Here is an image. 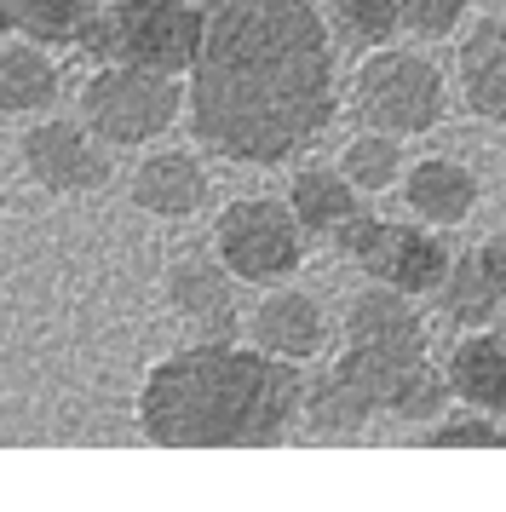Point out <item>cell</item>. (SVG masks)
<instances>
[{
	"instance_id": "obj_7",
	"label": "cell",
	"mask_w": 506,
	"mask_h": 512,
	"mask_svg": "<svg viewBox=\"0 0 506 512\" xmlns=\"http://www.w3.org/2000/svg\"><path fill=\"white\" fill-rule=\"evenodd\" d=\"M18 167L46 196H98L115 179V150L81 116H35L18 133Z\"/></svg>"
},
{
	"instance_id": "obj_15",
	"label": "cell",
	"mask_w": 506,
	"mask_h": 512,
	"mask_svg": "<svg viewBox=\"0 0 506 512\" xmlns=\"http://www.w3.org/2000/svg\"><path fill=\"white\" fill-rule=\"evenodd\" d=\"M443 374H449L455 403L506 420V334H501V323L460 328V340L443 351Z\"/></svg>"
},
{
	"instance_id": "obj_10",
	"label": "cell",
	"mask_w": 506,
	"mask_h": 512,
	"mask_svg": "<svg viewBox=\"0 0 506 512\" xmlns=\"http://www.w3.org/2000/svg\"><path fill=\"white\" fill-rule=\"evenodd\" d=\"M449 259H455V248H449L443 231L420 225V219H386L357 271H363L368 282L403 288V294H414V300H432L437 282L449 277Z\"/></svg>"
},
{
	"instance_id": "obj_8",
	"label": "cell",
	"mask_w": 506,
	"mask_h": 512,
	"mask_svg": "<svg viewBox=\"0 0 506 512\" xmlns=\"http://www.w3.org/2000/svg\"><path fill=\"white\" fill-rule=\"evenodd\" d=\"M236 288L242 282L230 277V265L213 248H184V254L167 259V277H161V294H167V311L179 317L196 340H242V305H236Z\"/></svg>"
},
{
	"instance_id": "obj_23",
	"label": "cell",
	"mask_w": 506,
	"mask_h": 512,
	"mask_svg": "<svg viewBox=\"0 0 506 512\" xmlns=\"http://www.w3.org/2000/svg\"><path fill=\"white\" fill-rule=\"evenodd\" d=\"M472 0H397V24L414 47H437V41H455L466 29Z\"/></svg>"
},
{
	"instance_id": "obj_17",
	"label": "cell",
	"mask_w": 506,
	"mask_h": 512,
	"mask_svg": "<svg viewBox=\"0 0 506 512\" xmlns=\"http://www.w3.org/2000/svg\"><path fill=\"white\" fill-rule=\"evenodd\" d=\"M363 202L368 196L340 173V162L334 167L328 162H305V167H294V179H288V208H294V219L305 225L311 242H328V236L340 231Z\"/></svg>"
},
{
	"instance_id": "obj_4",
	"label": "cell",
	"mask_w": 506,
	"mask_h": 512,
	"mask_svg": "<svg viewBox=\"0 0 506 512\" xmlns=\"http://www.w3.org/2000/svg\"><path fill=\"white\" fill-rule=\"evenodd\" d=\"M81 110L110 150H150L184 121V75L138 70V64H92L81 81Z\"/></svg>"
},
{
	"instance_id": "obj_20",
	"label": "cell",
	"mask_w": 506,
	"mask_h": 512,
	"mask_svg": "<svg viewBox=\"0 0 506 512\" xmlns=\"http://www.w3.org/2000/svg\"><path fill=\"white\" fill-rule=\"evenodd\" d=\"M403 167H409V156H403V139H397V133L357 127V133L340 144V173H345L357 190H363L368 202L403 185Z\"/></svg>"
},
{
	"instance_id": "obj_18",
	"label": "cell",
	"mask_w": 506,
	"mask_h": 512,
	"mask_svg": "<svg viewBox=\"0 0 506 512\" xmlns=\"http://www.w3.org/2000/svg\"><path fill=\"white\" fill-rule=\"evenodd\" d=\"M432 311L455 328H489L506 317V288L483 271L472 248H455L449 277L437 282V294H432Z\"/></svg>"
},
{
	"instance_id": "obj_25",
	"label": "cell",
	"mask_w": 506,
	"mask_h": 512,
	"mask_svg": "<svg viewBox=\"0 0 506 512\" xmlns=\"http://www.w3.org/2000/svg\"><path fill=\"white\" fill-rule=\"evenodd\" d=\"M501 334H506V317H501Z\"/></svg>"
},
{
	"instance_id": "obj_24",
	"label": "cell",
	"mask_w": 506,
	"mask_h": 512,
	"mask_svg": "<svg viewBox=\"0 0 506 512\" xmlns=\"http://www.w3.org/2000/svg\"><path fill=\"white\" fill-rule=\"evenodd\" d=\"M472 254H478V265L506 288V231H495V236H483V242H472Z\"/></svg>"
},
{
	"instance_id": "obj_2",
	"label": "cell",
	"mask_w": 506,
	"mask_h": 512,
	"mask_svg": "<svg viewBox=\"0 0 506 512\" xmlns=\"http://www.w3.org/2000/svg\"><path fill=\"white\" fill-rule=\"evenodd\" d=\"M299 403L305 363L253 340H190L144 369L133 420L156 449H276L299 432Z\"/></svg>"
},
{
	"instance_id": "obj_6",
	"label": "cell",
	"mask_w": 506,
	"mask_h": 512,
	"mask_svg": "<svg viewBox=\"0 0 506 512\" xmlns=\"http://www.w3.org/2000/svg\"><path fill=\"white\" fill-rule=\"evenodd\" d=\"M213 254L230 265V277L248 288H276L305 271L311 236L294 219L288 196H236L213 219Z\"/></svg>"
},
{
	"instance_id": "obj_13",
	"label": "cell",
	"mask_w": 506,
	"mask_h": 512,
	"mask_svg": "<svg viewBox=\"0 0 506 512\" xmlns=\"http://www.w3.org/2000/svg\"><path fill=\"white\" fill-rule=\"evenodd\" d=\"M397 196H403L409 219L432 225V231H460L483 208V179L455 156H420V162L403 167Z\"/></svg>"
},
{
	"instance_id": "obj_1",
	"label": "cell",
	"mask_w": 506,
	"mask_h": 512,
	"mask_svg": "<svg viewBox=\"0 0 506 512\" xmlns=\"http://www.w3.org/2000/svg\"><path fill=\"white\" fill-rule=\"evenodd\" d=\"M184 127L230 167L299 162L340 116V41L317 0H202Z\"/></svg>"
},
{
	"instance_id": "obj_5",
	"label": "cell",
	"mask_w": 506,
	"mask_h": 512,
	"mask_svg": "<svg viewBox=\"0 0 506 512\" xmlns=\"http://www.w3.org/2000/svg\"><path fill=\"white\" fill-rule=\"evenodd\" d=\"M202 0H104L87 41L92 64H138V70L184 75L202 47Z\"/></svg>"
},
{
	"instance_id": "obj_3",
	"label": "cell",
	"mask_w": 506,
	"mask_h": 512,
	"mask_svg": "<svg viewBox=\"0 0 506 512\" xmlns=\"http://www.w3.org/2000/svg\"><path fill=\"white\" fill-rule=\"evenodd\" d=\"M449 75L437 70V58L426 47H374L357 58V70L345 81V104L357 127H380L397 139H426L449 116Z\"/></svg>"
},
{
	"instance_id": "obj_19",
	"label": "cell",
	"mask_w": 506,
	"mask_h": 512,
	"mask_svg": "<svg viewBox=\"0 0 506 512\" xmlns=\"http://www.w3.org/2000/svg\"><path fill=\"white\" fill-rule=\"evenodd\" d=\"M104 0H18V35L46 52H87Z\"/></svg>"
},
{
	"instance_id": "obj_9",
	"label": "cell",
	"mask_w": 506,
	"mask_h": 512,
	"mask_svg": "<svg viewBox=\"0 0 506 512\" xmlns=\"http://www.w3.org/2000/svg\"><path fill=\"white\" fill-rule=\"evenodd\" d=\"M242 334L282 363H317V357H328L334 317L317 294H305L294 282H276V288H259V305L248 311Z\"/></svg>"
},
{
	"instance_id": "obj_22",
	"label": "cell",
	"mask_w": 506,
	"mask_h": 512,
	"mask_svg": "<svg viewBox=\"0 0 506 512\" xmlns=\"http://www.w3.org/2000/svg\"><path fill=\"white\" fill-rule=\"evenodd\" d=\"M420 443L426 449H506V420L466 409V403H449L437 420L420 426Z\"/></svg>"
},
{
	"instance_id": "obj_21",
	"label": "cell",
	"mask_w": 506,
	"mask_h": 512,
	"mask_svg": "<svg viewBox=\"0 0 506 512\" xmlns=\"http://www.w3.org/2000/svg\"><path fill=\"white\" fill-rule=\"evenodd\" d=\"M328 29H334V41L351 52H374L397 41L403 24H397V0H317Z\"/></svg>"
},
{
	"instance_id": "obj_14",
	"label": "cell",
	"mask_w": 506,
	"mask_h": 512,
	"mask_svg": "<svg viewBox=\"0 0 506 512\" xmlns=\"http://www.w3.org/2000/svg\"><path fill=\"white\" fill-rule=\"evenodd\" d=\"M340 334L357 346H409L426 351L432 346V323H426V300H414L403 288L386 282H363L340 311Z\"/></svg>"
},
{
	"instance_id": "obj_12",
	"label": "cell",
	"mask_w": 506,
	"mask_h": 512,
	"mask_svg": "<svg viewBox=\"0 0 506 512\" xmlns=\"http://www.w3.org/2000/svg\"><path fill=\"white\" fill-rule=\"evenodd\" d=\"M455 98L483 127H506V12H483L455 35Z\"/></svg>"
},
{
	"instance_id": "obj_11",
	"label": "cell",
	"mask_w": 506,
	"mask_h": 512,
	"mask_svg": "<svg viewBox=\"0 0 506 512\" xmlns=\"http://www.w3.org/2000/svg\"><path fill=\"white\" fill-rule=\"evenodd\" d=\"M207 196H213V173L196 150H179V144H150L127 173V202L150 219H167V225L196 219L207 208Z\"/></svg>"
},
{
	"instance_id": "obj_16",
	"label": "cell",
	"mask_w": 506,
	"mask_h": 512,
	"mask_svg": "<svg viewBox=\"0 0 506 512\" xmlns=\"http://www.w3.org/2000/svg\"><path fill=\"white\" fill-rule=\"evenodd\" d=\"M64 98V70L58 52L35 47V41H0V116L6 121H35Z\"/></svg>"
}]
</instances>
